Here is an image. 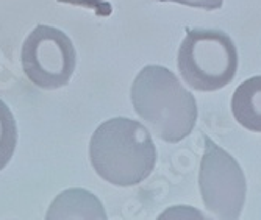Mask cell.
<instances>
[{"mask_svg": "<svg viewBox=\"0 0 261 220\" xmlns=\"http://www.w3.org/2000/svg\"><path fill=\"white\" fill-rule=\"evenodd\" d=\"M199 187L205 208L219 220H238L246 202V177L241 166L224 149L205 138Z\"/></svg>", "mask_w": 261, "mask_h": 220, "instance_id": "277c9868", "label": "cell"}, {"mask_svg": "<svg viewBox=\"0 0 261 220\" xmlns=\"http://www.w3.org/2000/svg\"><path fill=\"white\" fill-rule=\"evenodd\" d=\"M135 113L164 142L175 144L191 134L197 103L175 73L163 66H146L132 85Z\"/></svg>", "mask_w": 261, "mask_h": 220, "instance_id": "7a4b0ae2", "label": "cell"}, {"mask_svg": "<svg viewBox=\"0 0 261 220\" xmlns=\"http://www.w3.org/2000/svg\"><path fill=\"white\" fill-rule=\"evenodd\" d=\"M231 111L240 125L261 133V77H252L236 88Z\"/></svg>", "mask_w": 261, "mask_h": 220, "instance_id": "52a82bcc", "label": "cell"}, {"mask_svg": "<svg viewBox=\"0 0 261 220\" xmlns=\"http://www.w3.org/2000/svg\"><path fill=\"white\" fill-rule=\"evenodd\" d=\"M22 67L29 80L42 89H58L72 78L77 53L66 33L38 25L22 45Z\"/></svg>", "mask_w": 261, "mask_h": 220, "instance_id": "5b68a950", "label": "cell"}, {"mask_svg": "<svg viewBox=\"0 0 261 220\" xmlns=\"http://www.w3.org/2000/svg\"><path fill=\"white\" fill-rule=\"evenodd\" d=\"M60 4H70L75 7H83V8H94L99 13L102 8H107L110 11V5L107 4V0H58Z\"/></svg>", "mask_w": 261, "mask_h": 220, "instance_id": "30bf717a", "label": "cell"}, {"mask_svg": "<svg viewBox=\"0 0 261 220\" xmlns=\"http://www.w3.org/2000/svg\"><path fill=\"white\" fill-rule=\"evenodd\" d=\"M178 70L189 88L218 91L234 78L238 52L231 38L221 30H188L178 50Z\"/></svg>", "mask_w": 261, "mask_h": 220, "instance_id": "3957f363", "label": "cell"}, {"mask_svg": "<svg viewBox=\"0 0 261 220\" xmlns=\"http://www.w3.org/2000/svg\"><path fill=\"white\" fill-rule=\"evenodd\" d=\"M47 220H105L103 205L85 189H67L52 202Z\"/></svg>", "mask_w": 261, "mask_h": 220, "instance_id": "8992f818", "label": "cell"}, {"mask_svg": "<svg viewBox=\"0 0 261 220\" xmlns=\"http://www.w3.org/2000/svg\"><path fill=\"white\" fill-rule=\"evenodd\" d=\"M89 158L96 174L107 183L130 187L150 177L156 164V147L150 131L138 120L114 117L94 131Z\"/></svg>", "mask_w": 261, "mask_h": 220, "instance_id": "6da1fadb", "label": "cell"}, {"mask_svg": "<svg viewBox=\"0 0 261 220\" xmlns=\"http://www.w3.org/2000/svg\"><path fill=\"white\" fill-rule=\"evenodd\" d=\"M17 127L10 108L0 100V170H2L16 150Z\"/></svg>", "mask_w": 261, "mask_h": 220, "instance_id": "ba28073f", "label": "cell"}, {"mask_svg": "<svg viewBox=\"0 0 261 220\" xmlns=\"http://www.w3.org/2000/svg\"><path fill=\"white\" fill-rule=\"evenodd\" d=\"M161 2H175L193 8H203V10H218L222 7L224 0H161Z\"/></svg>", "mask_w": 261, "mask_h": 220, "instance_id": "9c48e42d", "label": "cell"}]
</instances>
